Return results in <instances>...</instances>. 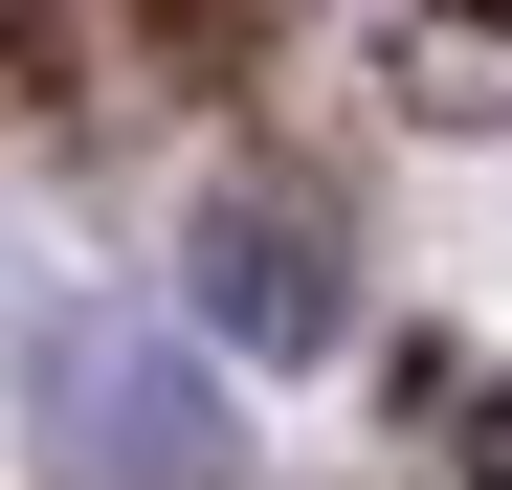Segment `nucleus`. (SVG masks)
<instances>
[{
	"instance_id": "f257e3e1",
	"label": "nucleus",
	"mask_w": 512,
	"mask_h": 490,
	"mask_svg": "<svg viewBox=\"0 0 512 490\" xmlns=\"http://www.w3.org/2000/svg\"><path fill=\"white\" fill-rule=\"evenodd\" d=\"M23 424H45L67 490H223L245 468L223 379L156 335V312H45V335H23Z\"/></svg>"
},
{
	"instance_id": "f03ea898",
	"label": "nucleus",
	"mask_w": 512,
	"mask_h": 490,
	"mask_svg": "<svg viewBox=\"0 0 512 490\" xmlns=\"http://www.w3.org/2000/svg\"><path fill=\"white\" fill-rule=\"evenodd\" d=\"M179 268H201V335H223V357H334V312H357V268H334V201H312V179H223Z\"/></svg>"
}]
</instances>
